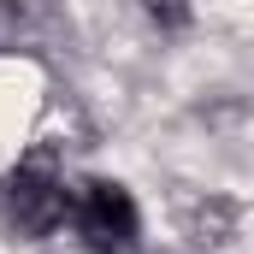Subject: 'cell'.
<instances>
[{
    "instance_id": "cell-1",
    "label": "cell",
    "mask_w": 254,
    "mask_h": 254,
    "mask_svg": "<svg viewBox=\"0 0 254 254\" xmlns=\"http://www.w3.org/2000/svg\"><path fill=\"white\" fill-rule=\"evenodd\" d=\"M71 219H77V237L89 254H130L136 249V201H130L125 184L113 178H95L71 195Z\"/></svg>"
},
{
    "instance_id": "cell-2",
    "label": "cell",
    "mask_w": 254,
    "mask_h": 254,
    "mask_svg": "<svg viewBox=\"0 0 254 254\" xmlns=\"http://www.w3.org/2000/svg\"><path fill=\"white\" fill-rule=\"evenodd\" d=\"M6 207H12V225H18L24 237H48V231L65 219L71 201H65V184L54 178V166H48V160H30V166L12 172Z\"/></svg>"
}]
</instances>
